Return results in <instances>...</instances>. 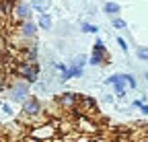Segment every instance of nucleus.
<instances>
[{
    "instance_id": "f257e3e1",
    "label": "nucleus",
    "mask_w": 148,
    "mask_h": 142,
    "mask_svg": "<svg viewBox=\"0 0 148 142\" xmlns=\"http://www.w3.org/2000/svg\"><path fill=\"white\" fill-rule=\"evenodd\" d=\"M6 95H8V103H16L23 105L29 97H31V84L23 78H8V86H6Z\"/></svg>"
},
{
    "instance_id": "f03ea898",
    "label": "nucleus",
    "mask_w": 148,
    "mask_h": 142,
    "mask_svg": "<svg viewBox=\"0 0 148 142\" xmlns=\"http://www.w3.org/2000/svg\"><path fill=\"white\" fill-rule=\"evenodd\" d=\"M10 72L12 76L16 78H23L27 80L31 86L35 82H39V72H41V64L37 62V64H27V62H14L12 68H10Z\"/></svg>"
},
{
    "instance_id": "7ed1b4c3",
    "label": "nucleus",
    "mask_w": 148,
    "mask_h": 142,
    "mask_svg": "<svg viewBox=\"0 0 148 142\" xmlns=\"http://www.w3.org/2000/svg\"><path fill=\"white\" fill-rule=\"evenodd\" d=\"M58 121L60 119H49L45 123H39V126H31L27 130V134L31 138H35L37 142H47V140H53L56 136H60L58 132Z\"/></svg>"
},
{
    "instance_id": "20e7f679",
    "label": "nucleus",
    "mask_w": 148,
    "mask_h": 142,
    "mask_svg": "<svg viewBox=\"0 0 148 142\" xmlns=\"http://www.w3.org/2000/svg\"><path fill=\"white\" fill-rule=\"evenodd\" d=\"M56 99V103L60 105V109H62V113L66 115H74L76 113V107H78V99H80V95L78 93H74V91H62V93H58L53 97Z\"/></svg>"
},
{
    "instance_id": "39448f33",
    "label": "nucleus",
    "mask_w": 148,
    "mask_h": 142,
    "mask_svg": "<svg viewBox=\"0 0 148 142\" xmlns=\"http://www.w3.org/2000/svg\"><path fill=\"white\" fill-rule=\"evenodd\" d=\"M74 126H76L78 134H84L90 138L101 134V126L95 121V117H88V115H74Z\"/></svg>"
},
{
    "instance_id": "423d86ee",
    "label": "nucleus",
    "mask_w": 148,
    "mask_h": 142,
    "mask_svg": "<svg viewBox=\"0 0 148 142\" xmlns=\"http://www.w3.org/2000/svg\"><path fill=\"white\" fill-rule=\"evenodd\" d=\"M33 12H35V10L31 8V2H27V0H16L8 19H10L14 25H18V23H23V21H31V19H33Z\"/></svg>"
},
{
    "instance_id": "0eeeda50",
    "label": "nucleus",
    "mask_w": 148,
    "mask_h": 142,
    "mask_svg": "<svg viewBox=\"0 0 148 142\" xmlns=\"http://www.w3.org/2000/svg\"><path fill=\"white\" fill-rule=\"evenodd\" d=\"M12 31H14L21 39H25V41H35V39H37V33H39V27H37V23L31 19V21H23V23L14 25Z\"/></svg>"
},
{
    "instance_id": "6e6552de",
    "label": "nucleus",
    "mask_w": 148,
    "mask_h": 142,
    "mask_svg": "<svg viewBox=\"0 0 148 142\" xmlns=\"http://www.w3.org/2000/svg\"><path fill=\"white\" fill-rule=\"evenodd\" d=\"M74 115H88V117H95L97 115V99L90 97V95H80L78 99V107Z\"/></svg>"
},
{
    "instance_id": "1a4fd4ad",
    "label": "nucleus",
    "mask_w": 148,
    "mask_h": 142,
    "mask_svg": "<svg viewBox=\"0 0 148 142\" xmlns=\"http://www.w3.org/2000/svg\"><path fill=\"white\" fill-rule=\"evenodd\" d=\"M111 62L109 54H97V51H92V54L88 56V64L95 66V68H101V66H107Z\"/></svg>"
},
{
    "instance_id": "9d476101",
    "label": "nucleus",
    "mask_w": 148,
    "mask_h": 142,
    "mask_svg": "<svg viewBox=\"0 0 148 142\" xmlns=\"http://www.w3.org/2000/svg\"><path fill=\"white\" fill-rule=\"evenodd\" d=\"M37 27H39L41 31H51L53 29V19H51V14L45 12V14H37Z\"/></svg>"
},
{
    "instance_id": "9b49d317",
    "label": "nucleus",
    "mask_w": 148,
    "mask_h": 142,
    "mask_svg": "<svg viewBox=\"0 0 148 142\" xmlns=\"http://www.w3.org/2000/svg\"><path fill=\"white\" fill-rule=\"evenodd\" d=\"M103 12L109 16V19H115V16H119V12H121V6L117 2H113V0H107L103 4Z\"/></svg>"
},
{
    "instance_id": "f8f14e48",
    "label": "nucleus",
    "mask_w": 148,
    "mask_h": 142,
    "mask_svg": "<svg viewBox=\"0 0 148 142\" xmlns=\"http://www.w3.org/2000/svg\"><path fill=\"white\" fill-rule=\"evenodd\" d=\"M31 8L37 14H45L51 8V0H31Z\"/></svg>"
},
{
    "instance_id": "ddd939ff",
    "label": "nucleus",
    "mask_w": 148,
    "mask_h": 142,
    "mask_svg": "<svg viewBox=\"0 0 148 142\" xmlns=\"http://www.w3.org/2000/svg\"><path fill=\"white\" fill-rule=\"evenodd\" d=\"M105 84L115 86V84H125V72H113L105 78Z\"/></svg>"
},
{
    "instance_id": "4468645a",
    "label": "nucleus",
    "mask_w": 148,
    "mask_h": 142,
    "mask_svg": "<svg viewBox=\"0 0 148 142\" xmlns=\"http://www.w3.org/2000/svg\"><path fill=\"white\" fill-rule=\"evenodd\" d=\"M33 88H35V91L39 93V95H43V93H45V95H49V93L53 91L51 84H49L47 80H39V82H35V84H33Z\"/></svg>"
},
{
    "instance_id": "2eb2a0df",
    "label": "nucleus",
    "mask_w": 148,
    "mask_h": 142,
    "mask_svg": "<svg viewBox=\"0 0 148 142\" xmlns=\"http://www.w3.org/2000/svg\"><path fill=\"white\" fill-rule=\"evenodd\" d=\"M80 31H82V33H90V35H97V33L101 31V27H99L97 23H86V21H82V23H80Z\"/></svg>"
},
{
    "instance_id": "dca6fc26",
    "label": "nucleus",
    "mask_w": 148,
    "mask_h": 142,
    "mask_svg": "<svg viewBox=\"0 0 148 142\" xmlns=\"http://www.w3.org/2000/svg\"><path fill=\"white\" fill-rule=\"evenodd\" d=\"M68 70H70V76H72V78H82V76H84V68L76 66L74 62L68 64Z\"/></svg>"
},
{
    "instance_id": "f3484780",
    "label": "nucleus",
    "mask_w": 148,
    "mask_h": 142,
    "mask_svg": "<svg viewBox=\"0 0 148 142\" xmlns=\"http://www.w3.org/2000/svg\"><path fill=\"white\" fill-rule=\"evenodd\" d=\"M136 58L140 62H148V45H136Z\"/></svg>"
},
{
    "instance_id": "a211bd4d",
    "label": "nucleus",
    "mask_w": 148,
    "mask_h": 142,
    "mask_svg": "<svg viewBox=\"0 0 148 142\" xmlns=\"http://www.w3.org/2000/svg\"><path fill=\"white\" fill-rule=\"evenodd\" d=\"M111 27L117 29V31H125L127 29V23L121 19V16H115V19H111Z\"/></svg>"
},
{
    "instance_id": "6ab92c4d",
    "label": "nucleus",
    "mask_w": 148,
    "mask_h": 142,
    "mask_svg": "<svg viewBox=\"0 0 148 142\" xmlns=\"http://www.w3.org/2000/svg\"><path fill=\"white\" fill-rule=\"evenodd\" d=\"M70 62H74V64H76V66H80V68H84L86 64H88V56H84V54H76V56H74Z\"/></svg>"
},
{
    "instance_id": "aec40b11",
    "label": "nucleus",
    "mask_w": 148,
    "mask_h": 142,
    "mask_svg": "<svg viewBox=\"0 0 148 142\" xmlns=\"http://www.w3.org/2000/svg\"><path fill=\"white\" fill-rule=\"evenodd\" d=\"M113 93H115L117 99H125V95H127V86H125V84H115V86H113Z\"/></svg>"
},
{
    "instance_id": "412c9836",
    "label": "nucleus",
    "mask_w": 148,
    "mask_h": 142,
    "mask_svg": "<svg viewBox=\"0 0 148 142\" xmlns=\"http://www.w3.org/2000/svg\"><path fill=\"white\" fill-rule=\"evenodd\" d=\"M125 86L127 88H138V80L132 72H125Z\"/></svg>"
},
{
    "instance_id": "4be33fe9",
    "label": "nucleus",
    "mask_w": 148,
    "mask_h": 142,
    "mask_svg": "<svg viewBox=\"0 0 148 142\" xmlns=\"http://www.w3.org/2000/svg\"><path fill=\"white\" fill-rule=\"evenodd\" d=\"M92 51H97V54H107L105 41H103V39H95V45H92Z\"/></svg>"
},
{
    "instance_id": "5701e85b",
    "label": "nucleus",
    "mask_w": 148,
    "mask_h": 142,
    "mask_svg": "<svg viewBox=\"0 0 148 142\" xmlns=\"http://www.w3.org/2000/svg\"><path fill=\"white\" fill-rule=\"evenodd\" d=\"M115 41H117V45H119V49L123 51V54H127V51H130V45H127V41L121 37V35H119V37H117Z\"/></svg>"
},
{
    "instance_id": "b1692460",
    "label": "nucleus",
    "mask_w": 148,
    "mask_h": 142,
    "mask_svg": "<svg viewBox=\"0 0 148 142\" xmlns=\"http://www.w3.org/2000/svg\"><path fill=\"white\" fill-rule=\"evenodd\" d=\"M92 142H113V138H111L109 134H99V136H95V138H92Z\"/></svg>"
},
{
    "instance_id": "393cba45",
    "label": "nucleus",
    "mask_w": 148,
    "mask_h": 142,
    "mask_svg": "<svg viewBox=\"0 0 148 142\" xmlns=\"http://www.w3.org/2000/svg\"><path fill=\"white\" fill-rule=\"evenodd\" d=\"M0 111H2V113H6V115H12V105H10L8 101H4L2 105H0Z\"/></svg>"
},
{
    "instance_id": "a878e982",
    "label": "nucleus",
    "mask_w": 148,
    "mask_h": 142,
    "mask_svg": "<svg viewBox=\"0 0 148 142\" xmlns=\"http://www.w3.org/2000/svg\"><path fill=\"white\" fill-rule=\"evenodd\" d=\"M74 142H92V138H90V136H84V134H78V132H76V136H74Z\"/></svg>"
},
{
    "instance_id": "bb28decb",
    "label": "nucleus",
    "mask_w": 148,
    "mask_h": 142,
    "mask_svg": "<svg viewBox=\"0 0 148 142\" xmlns=\"http://www.w3.org/2000/svg\"><path fill=\"white\" fill-rule=\"evenodd\" d=\"M142 105H144V103H142V99H134V101H132V107H134V109H140Z\"/></svg>"
},
{
    "instance_id": "cd10ccee",
    "label": "nucleus",
    "mask_w": 148,
    "mask_h": 142,
    "mask_svg": "<svg viewBox=\"0 0 148 142\" xmlns=\"http://www.w3.org/2000/svg\"><path fill=\"white\" fill-rule=\"evenodd\" d=\"M140 111H142L144 115H148V103H144V105H142V107H140Z\"/></svg>"
},
{
    "instance_id": "c85d7f7f",
    "label": "nucleus",
    "mask_w": 148,
    "mask_h": 142,
    "mask_svg": "<svg viewBox=\"0 0 148 142\" xmlns=\"http://www.w3.org/2000/svg\"><path fill=\"white\" fill-rule=\"evenodd\" d=\"M115 99H113V95H105V103H113Z\"/></svg>"
},
{
    "instance_id": "c756f323",
    "label": "nucleus",
    "mask_w": 148,
    "mask_h": 142,
    "mask_svg": "<svg viewBox=\"0 0 148 142\" xmlns=\"http://www.w3.org/2000/svg\"><path fill=\"white\" fill-rule=\"evenodd\" d=\"M49 142H64V136H56V138L49 140Z\"/></svg>"
},
{
    "instance_id": "7c9ffc66",
    "label": "nucleus",
    "mask_w": 148,
    "mask_h": 142,
    "mask_svg": "<svg viewBox=\"0 0 148 142\" xmlns=\"http://www.w3.org/2000/svg\"><path fill=\"white\" fill-rule=\"evenodd\" d=\"M2 37H4V27L0 25V43H2Z\"/></svg>"
},
{
    "instance_id": "2f4dec72",
    "label": "nucleus",
    "mask_w": 148,
    "mask_h": 142,
    "mask_svg": "<svg viewBox=\"0 0 148 142\" xmlns=\"http://www.w3.org/2000/svg\"><path fill=\"white\" fill-rule=\"evenodd\" d=\"M113 142H127V140H125V138L121 136V138H113Z\"/></svg>"
},
{
    "instance_id": "473e14b6",
    "label": "nucleus",
    "mask_w": 148,
    "mask_h": 142,
    "mask_svg": "<svg viewBox=\"0 0 148 142\" xmlns=\"http://www.w3.org/2000/svg\"><path fill=\"white\" fill-rule=\"evenodd\" d=\"M144 80L148 82V70H146V72H144Z\"/></svg>"
},
{
    "instance_id": "72a5a7b5",
    "label": "nucleus",
    "mask_w": 148,
    "mask_h": 142,
    "mask_svg": "<svg viewBox=\"0 0 148 142\" xmlns=\"http://www.w3.org/2000/svg\"><path fill=\"white\" fill-rule=\"evenodd\" d=\"M0 142H8V140H6V138H4V136H2V138H0Z\"/></svg>"
},
{
    "instance_id": "f704fd0d",
    "label": "nucleus",
    "mask_w": 148,
    "mask_h": 142,
    "mask_svg": "<svg viewBox=\"0 0 148 142\" xmlns=\"http://www.w3.org/2000/svg\"><path fill=\"white\" fill-rule=\"evenodd\" d=\"M0 138H2V126H0Z\"/></svg>"
},
{
    "instance_id": "c9c22d12",
    "label": "nucleus",
    "mask_w": 148,
    "mask_h": 142,
    "mask_svg": "<svg viewBox=\"0 0 148 142\" xmlns=\"http://www.w3.org/2000/svg\"><path fill=\"white\" fill-rule=\"evenodd\" d=\"M0 105H2V103H0Z\"/></svg>"
}]
</instances>
